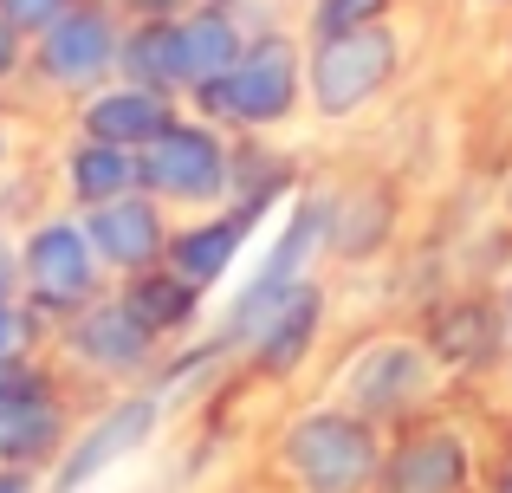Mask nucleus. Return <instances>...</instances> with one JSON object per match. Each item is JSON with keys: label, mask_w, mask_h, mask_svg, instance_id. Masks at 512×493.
<instances>
[{"label": "nucleus", "mask_w": 512, "mask_h": 493, "mask_svg": "<svg viewBox=\"0 0 512 493\" xmlns=\"http://www.w3.org/2000/svg\"><path fill=\"white\" fill-rule=\"evenodd\" d=\"M260 234H266V215H253V208H240V202H221V208H208V215L175 221L163 266H169V273H182L188 286H201L214 299V292H221L227 279L253 260Z\"/></svg>", "instance_id": "obj_12"}, {"label": "nucleus", "mask_w": 512, "mask_h": 493, "mask_svg": "<svg viewBox=\"0 0 512 493\" xmlns=\"http://www.w3.org/2000/svg\"><path fill=\"white\" fill-rule=\"evenodd\" d=\"M474 493H480V487H474Z\"/></svg>", "instance_id": "obj_37"}, {"label": "nucleus", "mask_w": 512, "mask_h": 493, "mask_svg": "<svg viewBox=\"0 0 512 493\" xmlns=\"http://www.w3.org/2000/svg\"><path fill=\"white\" fill-rule=\"evenodd\" d=\"M52 338V325L33 312L26 299H0V357H13V351H39V344Z\"/></svg>", "instance_id": "obj_23"}, {"label": "nucleus", "mask_w": 512, "mask_h": 493, "mask_svg": "<svg viewBox=\"0 0 512 493\" xmlns=\"http://www.w3.org/2000/svg\"><path fill=\"white\" fill-rule=\"evenodd\" d=\"M441 377L448 370L435 364V351L422 344V331H376V338L350 344V357L338 364V396L344 409L383 422V429H402V422L428 416L441 396Z\"/></svg>", "instance_id": "obj_3"}, {"label": "nucleus", "mask_w": 512, "mask_h": 493, "mask_svg": "<svg viewBox=\"0 0 512 493\" xmlns=\"http://www.w3.org/2000/svg\"><path fill=\"white\" fill-rule=\"evenodd\" d=\"M175 26H182V78H188V91L227 78L234 59L247 52V39H253L247 13H240V7H208V0H195Z\"/></svg>", "instance_id": "obj_18"}, {"label": "nucleus", "mask_w": 512, "mask_h": 493, "mask_svg": "<svg viewBox=\"0 0 512 493\" xmlns=\"http://www.w3.org/2000/svg\"><path fill=\"white\" fill-rule=\"evenodd\" d=\"M143 189V169H137V150H117V143H98V137H78L59 150V208L72 215H91V208L117 202V195Z\"/></svg>", "instance_id": "obj_16"}, {"label": "nucleus", "mask_w": 512, "mask_h": 493, "mask_svg": "<svg viewBox=\"0 0 512 493\" xmlns=\"http://www.w3.org/2000/svg\"><path fill=\"white\" fill-rule=\"evenodd\" d=\"M78 416H72V390H39L20 403H0V461H20V468H52L72 442Z\"/></svg>", "instance_id": "obj_17"}, {"label": "nucleus", "mask_w": 512, "mask_h": 493, "mask_svg": "<svg viewBox=\"0 0 512 493\" xmlns=\"http://www.w3.org/2000/svg\"><path fill=\"white\" fill-rule=\"evenodd\" d=\"M124 20H175V13H188L195 0H111Z\"/></svg>", "instance_id": "obj_26"}, {"label": "nucleus", "mask_w": 512, "mask_h": 493, "mask_svg": "<svg viewBox=\"0 0 512 493\" xmlns=\"http://www.w3.org/2000/svg\"><path fill=\"white\" fill-rule=\"evenodd\" d=\"M422 344L435 351L448 377H487L506 364L512 331L493 292H454V299H435L422 312Z\"/></svg>", "instance_id": "obj_13"}, {"label": "nucleus", "mask_w": 512, "mask_h": 493, "mask_svg": "<svg viewBox=\"0 0 512 493\" xmlns=\"http://www.w3.org/2000/svg\"><path fill=\"white\" fill-rule=\"evenodd\" d=\"M175 20H182V13H175ZM175 20H130L117 78L163 85V91H182V98H188V78H182V26H175Z\"/></svg>", "instance_id": "obj_21"}, {"label": "nucleus", "mask_w": 512, "mask_h": 493, "mask_svg": "<svg viewBox=\"0 0 512 493\" xmlns=\"http://www.w3.org/2000/svg\"><path fill=\"white\" fill-rule=\"evenodd\" d=\"M487 493H512V455H506V468L493 474V487H487Z\"/></svg>", "instance_id": "obj_30"}, {"label": "nucleus", "mask_w": 512, "mask_h": 493, "mask_svg": "<svg viewBox=\"0 0 512 493\" xmlns=\"http://www.w3.org/2000/svg\"><path fill=\"white\" fill-rule=\"evenodd\" d=\"M20 253V299L33 305L46 325L72 318L78 305H91L98 292H111V273H104L98 247L85 234V215L72 208H46L33 228L13 241Z\"/></svg>", "instance_id": "obj_8"}, {"label": "nucleus", "mask_w": 512, "mask_h": 493, "mask_svg": "<svg viewBox=\"0 0 512 493\" xmlns=\"http://www.w3.org/2000/svg\"><path fill=\"white\" fill-rule=\"evenodd\" d=\"M182 111H188L182 91L137 85V78H104L98 91H85V98L72 104V130L78 137H98V143H117V150H143V143H156Z\"/></svg>", "instance_id": "obj_14"}, {"label": "nucleus", "mask_w": 512, "mask_h": 493, "mask_svg": "<svg viewBox=\"0 0 512 493\" xmlns=\"http://www.w3.org/2000/svg\"><path fill=\"white\" fill-rule=\"evenodd\" d=\"M65 7H72V0H0V13H7V20L20 26L26 39H39V33H46V26L65 13Z\"/></svg>", "instance_id": "obj_25"}, {"label": "nucleus", "mask_w": 512, "mask_h": 493, "mask_svg": "<svg viewBox=\"0 0 512 493\" xmlns=\"http://www.w3.org/2000/svg\"><path fill=\"white\" fill-rule=\"evenodd\" d=\"M7 169H13V124L0 117V182H7Z\"/></svg>", "instance_id": "obj_29"}, {"label": "nucleus", "mask_w": 512, "mask_h": 493, "mask_svg": "<svg viewBox=\"0 0 512 493\" xmlns=\"http://www.w3.org/2000/svg\"><path fill=\"white\" fill-rule=\"evenodd\" d=\"M52 344H59V364L72 370V377L111 383V390L150 383L169 357V344L117 299V286L98 292L91 305H78L72 318H59V325H52Z\"/></svg>", "instance_id": "obj_7"}, {"label": "nucleus", "mask_w": 512, "mask_h": 493, "mask_svg": "<svg viewBox=\"0 0 512 493\" xmlns=\"http://www.w3.org/2000/svg\"><path fill=\"white\" fill-rule=\"evenodd\" d=\"M26 72H33V39L0 13V85H13V78H26Z\"/></svg>", "instance_id": "obj_24"}, {"label": "nucleus", "mask_w": 512, "mask_h": 493, "mask_svg": "<svg viewBox=\"0 0 512 493\" xmlns=\"http://www.w3.org/2000/svg\"><path fill=\"white\" fill-rule=\"evenodd\" d=\"M402 0H305L299 7V33L305 39H338V33H357V26H383L396 20Z\"/></svg>", "instance_id": "obj_22"}, {"label": "nucleus", "mask_w": 512, "mask_h": 493, "mask_svg": "<svg viewBox=\"0 0 512 493\" xmlns=\"http://www.w3.org/2000/svg\"><path fill=\"white\" fill-rule=\"evenodd\" d=\"M169 416H175V409L150 390V383L104 396V403L72 429L65 455L46 468V487L52 493H104V487H111V474H124L130 461H143L156 442H163Z\"/></svg>", "instance_id": "obj_4"}, {"label": "nucleus", "mask_w": 512, "mask_h": 493, "mask_svg": "<svg viewBox=\"0 0 512 493\" xmlns=\"http://www.w3.org/2000/svg\"><path fill=\"white\" fill-rule=\"evenodd\" d=\"M117 299H124L163 344H182V338H195V331L208 325V292L188 286V279L169 273V266H150V273H137V279H117Z\"/></svg>", "instance_id": "obj_19"}, {"label": "nucleus", "mask_w": 512, "mask_h": 493, "mask_svg": "<svg viewBox=\"0 0 512 493\" xmlns=\"http://www.w3.org/2000/svg\"><path fill=\"white\" fill-rule=\"evenodd\" d=\"M0 299H20V253L7 241V221H0Z\"/></svg>", "instance_id": "obj_28"}, {"label": "nucleus", "mask_w": 512, "mask_h": 493, "mask_svg": "<svg viewBox=\"0 0 512 493\" xmlns=\"http://www.w3.org/2000/svg\"><path fill=\"white\" fill-rule=\"evenodd\" d=\"M402 26H357L338 39H305V111L318 124H357L376 98H389V85L402 78Z\"/></svg>", "instance_id": "obj_5"}, {"label": "nucleus", "mask_w": 512, "mask_h": 493, "mask_svg": "<svg viewBox=\"0 0 512 493\" xmlns=\"http://www.w3.org/2000/svg\"><path fill=\"white\" fill-rule=\"evenodd\" d=\"M143 195L169 208V215H208L234 189V130H221L214 117L182 111L156 143L137 150Z\"/></svg>", "instance_id": "obj_6"}, {"label": "nucleus", "mask_w": 512, "mask_h": 493, "mask_svg": "<svg viewBox=\"0 0 512 493\" xmlns=\"http://www.w3.org/2000/svg\"><path fill=\"white\" fill-rule=\"evenodd\" d=\"M286 7H305V0H286Z\"/></svg>", "instance_id": "obj_35"}, {"label": "nucleus", "mask_w": 512, "mask_h": 493, "mask_svg": "<svg viewBox=\"0 0 512 493\" xmlns=\"http://www.w3.org/2000/svg\"><path fill=\"white\" fill-rule=\"evenodd\" d=\"M208 7H240V13H253V0H208Z\"/></svg>", "instance_id": "obj_33"}, {"label": "nucleus", "mask_w": 512, "mask_h": 493, "mask_svg": "<svg viewBox=\"0 0 512 493\" xmlns=\"http://www.w3.org/2000/svg\"><path fill=\"white\" fill-rule=\"evenodd\" d=\"M500 312H506V331H512V273H506V286H500Z\"/></svg>", "instance_id": "obj_31"}, {"label": "nucleus", "mask_w": 512, "mask_h": 493, "mask_svg": "<svg viewBox=\"0 0 512 493\" xmlns=\"http://www.w3.org/2000/svg\"><path fill=\"white\" fill-rule=\"evenodd\" d=\"M124 33H130V20L111 0H72V7L33 39V78L46 91L85 98L104 78H117V65H124Z\"/></svg>", "instance_id": "obj_9"}, {"label": "nucleus", "mask_w": 512, "mask_h": 493, "mask_svg": "<svg viewBox=\"0 0 512 493\" xmlns=\"http://www.w3.org/2000/svg\"><path fill=\"white\" fill-rule=\"evenodd\" d=\"M0 493H52L46 468H20V461H0Z\"/></svg>", "instance_id": "obj_27"}, {"label": "nucleus", "mask_w": 512, "mask_h": 493, "mask_svg": "<svg viewBox=\"0 0 512 493\" xmlns=\"http://www.w3.org/2000/svg\"><path fill=\"white\" fill-rule=\"evenodd\" d=\"M500 208H506V221H512V169H506V182H500Z\"/></svg>", "instance_id": "obj_32"}, {"label": "nucleus", "mask_w": 512, "mask_h": 493, "mask_svg": "<svg viewBox=\"0 0 512 493\" xmlns=\"http://www.w3.org/2000/svg\"><path fill=\"white\" fill-rule=\"evenodd\" d=\"M506 65H512V33H506Z\"/></svg>", "instance_id": "obj_34"}, {"label": "nucleus", "mask_w": 512, "mask_h": 493, "mask_svg": "<svg viewBox=\"0 0 512 493\" xmlns=\"http://www.w3.org/2000/svg\"><path fill=\"white\" fill-rule=\"evenodd\" d=\"M273 493H286V487H273Z\"/></svg>", "instance_id": "obj_36"}, {"label": "nucleus", "mask_w": 512, "mask_h": 493, "mask_svg": "<svg viewBox=\"0 0 512 493\" xmlns=\"http://www.w3.org/2000/svg\"><path fill=\"white\" fill-rule=\"evenodd\" d=\"M188 111L214 117L234 137H273L305 111V33L299 26H253L247 52L234 59V72L214 85L188 91Z\"/></svg>", "instance_id": "obj_2"}, {"label": "nucleus", "mask_w": 512, "mask_h": 493, "mask_svg": "<svg viewBox=\"0 0 512 493\" xmlns=\"http://www.w3.org/2000/svg\"><path fill=\"white\" fill-rule=\"evenodd\" d=\"M325 325H331V286L312 273V279H299V286H286L253 318L247 338L234 344V357L247 364V377H260V383H292V377L312 370L318 344H325Z\"/></svg>", "instance_id": "obj_10"}, {"label": "nucleus", "mask_w": 512, "mask_h": 493, "mask_svg": "<svg viewBox=\"0 0 512 493\" xmlns=\"http://www.w3.org/2000/svg\"><path fill=\"white\" fill-rule=\"evenodd\" d=\"M383 455H389V429L344 409L338 396L292 409L273 435V474L286 493H376Z\"/></svg>", "instance_id": "obj_1"}, {"label": "nucleus", "mask_w": 512, "mask_h": 493, "mask_svg": "<svg viewBox=\"0 0 512 493\" xmlns=\"http://www.w3.org/2000/svg\"><path fill=\"white\" fill-rule=\"evenodd\" d=\"M474 487H480V448L461 422L428 409V416L389 429L376 493H474Z\"/></svg>", "instance_id": "obj_11"}, {"label": "nucleus", "mask_w": 512, "mask_h": 493, "mask_svg": "<svg viewBox=\"0 0 512 493\" xmlns=\"http://www.w3.org/2000/svg\"><path fill=\"white\" fill-rule=\"evenodd\" d=\"M396 234V195L383 182H357L338 189V215H331V260H376Z\"/></svg>", "instance_id": "obj_20"}, {"label": "nucleus", "mask_w": 512, "mask_h": 493, "mask_svg": "<svg viewBox=\"0 0 512 493\" xmlns=\"http://www.w3.org/2000/svg\"><path fill=\"white\" fill-rule=\"evenodd\" d=\"M85 234H91L104 273H111V286H117V279H137V273H150V266H163L169 234H175V215L156 202V195L130 189V195H117V202L91 208V215H85Z\"/></svg>", "instance_id": "obj_15"}]
</instances>
